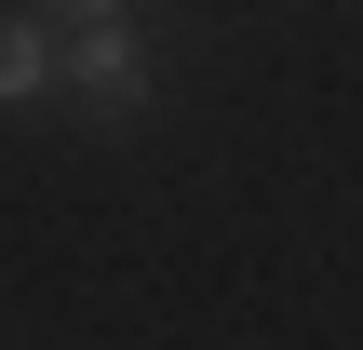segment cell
Wrapping results in <instances>:
<instances>
[{
  "label": "cell",
  "instance_id": "1",
  "mask_svg": "<svg viewBox=\"0 0 363 350\" xmlns=\"http://www.w3.org/2000/svg\"><path fill=\"white\" fill-rule=\"evenodd\" d=\"M148 40H135V13H108V27H67V94L81 108H148Z\"/></svg>",
  "mask_w": 363,
  "mask_h": 350
},
{
  "label": "cell",
  "instance_id": "2",
  "mask_svg": "<svg viewBox=\"0 0 363 350\" xmlns=\"http://www.w3.org/2000/svg\"><path fill=\"white\" fill-rule=\"evenodd\" d=\"M40 94H67V40L40 13H13L0 27V108H40Z\"/></svg>",
  "mask_w": 363,
  "mask_h": 350
},
{
  "label": "cell",
  "instance_id": "3",
  "mask_svg": "<svg viewBox=\"0 0 363 350\" xmlns=\"http://www.w3.org/2000/svg\"><path fill=\"white\" fill-rule=\"evenodd\" d=\"M27 13H40V27H108L121 0H27Z\"/></svg>",
  "mask_w": 363,
  "mask_h": 350
}]
</instances>
